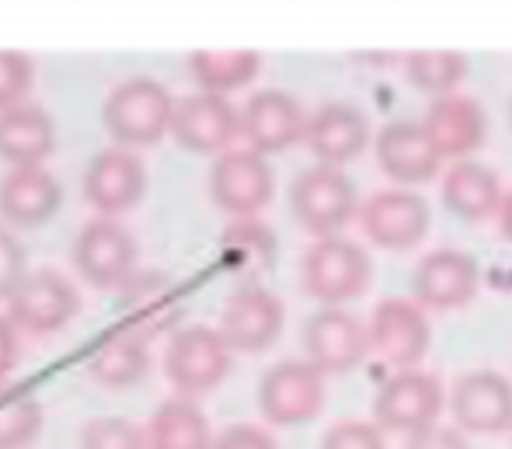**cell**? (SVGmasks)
Here are the masks:
<instances>
[{
	"label": "cell",
	"mask_w": 512,
	"mask_h": 449,
	"mask_svg": "<svg viewBox=\"0 0 512 449\" xmlns=\"http://www.w3.org/2000/svg\"><path fill=\"white\" fill-rule=\"evenodd\" d=\"M175 105L171 91L154 77H129L102 105V126L105 133L119 143L122 150L133 147H154L171 133V119H175Z\"/></svg>",
	"instance_id": "obj_1"
},
{
	"label": "cell",
	"mask_w": 512,
	"mask_h": 449,
	"mask_svg": "<svg viewBox=\"0 0 512 449\" xmlns=\"http://www.w3.org/2000/svg\"><path fill=\"white\" fill-rule=\"evenodd\" d=\"M373 279V262L349 237H321L307 248L300 262V282L307 296L321 307H342V303L363 296Z\"/></svg>",
	"instance_id": "obj_2"
},
{
	"label": "cell",
	"mask_w": 512,
	"mask_h": 449,
	"mask_svg": "<svg viewBox=\"0 0 512 449\" xmlns=\"http://www.w3.org/2000/svg\"><path fill=\"white\" fill-rule=\"evenodd\" d=\"M230 356L234 349L220 328L209 324H189V328L175 331L164 349V376L182 397H199L216 390L230 373Z\"/></svg>",
	"instance_id": "obj_3"
},
{
	"label": "cell",
	"mask_w": 512,
	"mask_h": 449,
	"mask_svg": "<svg viewBox=\"0 0 512 449\" xmlns=\"http://www.w3.org/2000/svg\"><path fill=\"white\" fill-rule=\"evenodd\" d=\"M290 209L297 223L310 234L338 237V230L356 216L359 199L356 185L345 175V168H328V164H314V168L300 171L290 185Z\"/></svg>",
	"instance_id": "obj_4"
},
{
	"label": "cell",
	"mask_w": 512,
	"mask_h": 449,
	"mask_svg": "<svg viewBox=\"0 0 512 449\" xmlns=\"http://www.w3.org/2000/svg\"><path fill=\"white\" fill-rule=\"evenodd\" d=\"M446 390L436 373L425 369H401L391 373L380 383L377 397H373V422L384 432H415L429 429L439 422V411L446 408Z\"/></svg>",
	"instance_id": "obj_5"
},
{
	"label": "cell",
	"mask_w": 512,
	"mask_h": 449,
	"mask_svg": "<svg viewBox=\"0 0 512 449\" xmlns=\"http://www.w3.org/2000/svg\"><path fill=\"white\" fill-rule=\"evenodd\" d=\"M324 408V373L307 359L276 362L258 383V411L269 425L300 429Z\"/></svg>",
	"instance_id": "obj_6"
},
{
	"label": "cell",
	"mask_w": 512,
	"mask_h": 449,
	"mask_svg": "<svg viewBox=\"0 0 512 449\" xmlns=\"http://www.w3.org/2000/svg\"><path fill=\"white\" fill-rule=\"evenodd\" d=\"M276 195V175H272L269 157L255 150H227L209 168V199L230 216L262 213Z\"/></svg>",
	"instance_id": "obj_7"
},
{
	"label": "cell",
	"mask_w": 512,
	"mask_h": 449,
	"mask_svg": "<svg viewBox=\"0 0 512 449\" xmlns=\"http://www.w3.org/2000/svg\"><path fill=\"white\" fill-rule=\"evenodd\" d=\"M453 425L474 436H499L512 429V383L499 369H471L450 390Z\"/></svg>",
	"instance_id": "obj_8"
},
{
	"label": "cell",
	"mask_w": 512,
	"mask_h": 449,
	"mask_svg": "<svg viewBox=\"0 0 512 449\" xmlns=\"http://www.w3.org/2000/svg\"><path fill=\"white\" fill-rule=\"evenodd\" d=\"M432 345V324L425 317V307L415 300H401V296H387L377 303L370 317V352H377L387 366L418 369Z\"/></svg>",
	"instance_id": "obj_9"
},
{
	"label": "cell",
	"mask_w": 512,
	"mask_h": 449,
	"mask_svg": "<svg viewBox=\"0 0 512 449\" xmlns=\"http://www.w3.org/2000/svg\"><path fill=\"white\" fill-rule=\"evenodd\" d=\"M81 310L74 282L53 269L28 272V279L18 286V293L7 300V321L25 335H49L70 324Z\"/></svg>",
	"instance_id": "obj_10"
},
{
	"label": "cell",
	"mask_w": 512,
	"mask_h": 449,
	"mask_svg": "<svg viewBox=\"0 0 512 449\" xmlns=\"http://www.w3.org/2000/svg\"><path fill=\"white\" fill-rule=\"evenodd\" d=\"M304 352L324 376H345L370 352V331L345 307H321L304 324Z\"/></svg>",
	"instance_id": "obj_11"
},
{
	"label": "cell",
	"mask_w": 512,
	"mask_h": 449,
	"mask_svg": "<svg viewBox=\"0 0 512 449\" xmlns=\"http://www.w3.org/2000/svg\"><path fill=\"white\" fill-rule=\"evenodd\" d=\"M286 324V310L272 289L241 286L227 296L220 314V335L234 352H265L279 342Z\"/></svg>",
	"instance_id": "obj_12"
},
{
	"label": "cell",
	"mask_w": 512,
	"mask_h": 449,
	"mask_svg": "<svg viewBox=\"0 0 512 449\" xmlns=\"http://www.w3.org/2000/svg\"><path fill=\"white\" fill-rule=\"evenodd\" d=\"M363 234L384 251H408L429 234V202L408 188H384L359 206Z\"/></svg>",
	"instance_id": "obj_13"
},
{
	"label": "cell",
	"mask_w": 512,
	"mask_h": 449,
	"mask_svg": "<svg viewBox=\"0 0 512 449\" xmlns=\"http://www.w3.org/2000/svg\"><path fill=\"white\" fill-rule=\"evenodd\" d=\"M74 265L84 275V282L98 289L126 286L136 272V241L122 223L98 216L84 223V230L74 241Z\"/></svg>",
	"instance_id": "obj_14"
},
{
	"label": "cell",
	"mask_w": 512,
	"mask_h": 449,
	"mask_svg": "<svg viewBox=\"0 0 512 449\" xmlns=\"http://www.w3.org/2000/svg\"><path fill=\"white\" fill-rule=\"evenodd\" d=\"M310 115L300 108V101L286 91H258L241 108V136L248 140V150L269 157L297 147L307 140Z\"/></svg>",
	"instance_id": "obj_15"
},
{
	"label": "cell",
	"mask_w": 512,
	"mask_h": 449,
	"mask_svg": "<svg viewBox=\"0 0 512 449\" xmlns=\"http://www.w3.org/2000/svg\"><path fill=\"white\" fill-rule=\"evenodd\" d=\"M171 136L189 154H227L230 143L241 136V112L220 94H189L175 105Z\"/></svg>",
	"instance_id": "obj_16"
},
{
	"label": "cell",
	"mask_w": 512,
	"mask_h": 449,
	"mask_svg": "<svg viewBox=\"0 0 512 449\" xmlns=\"http://www.w3.org/2000/svg\"><path fill=\"white\" fill-rule=\"evenodd\" d=\"M411 300L425 310H460L478 296L481 289V269L467 251L439 248L418 262L411 275Z\"/></svg>",
	"instance_id": "obj_17"
},
{
	"label": "cell",
	"mask_w": 512,
	"mask_h": 449,
	"mask_svg": "<svg viewBox=\"0 0 512 449\" xmlns=\"http://www.w3.org/2000/svg\"><path fill=\"white\" fill-rule=\"evenodd\" d=\"M373 150H377L380 171L398 185H425L443 168V154L422 122H387L373 140Z\"/></svg>",
	"instance_id": "obj_18"
},
{
	"label": "cell",
	"mask_w": 512,
	"mask_h": 449,
	"mask_svg": "<svg viewBox=\"0 0 512 449\" xmlns=\"http://www.w3.org/2000/svg\"><path fill=\"white\" fill-rule=\"evenodd\" d=\"M143 188H147V171L143 161L133 150H102L95 161L88 164L81 178V192L84 202L91 209H98L102 216L112 213H126L136 202L143 199Z\"/></svg>",
	"instance_id": "obj_19"
},
{
	"label": "cell",
	"mask_w": 512,
	"mask_h": 449,
	"mask_svg": "<svg viewBox=\"0 0 512 449\" xmlns=\"http://www.w3.org/2000/svg\"><path fill=\"white\" fill-rule=\"evenodd\" d=\"M307 147L317 157V164L345 168L370 147V122L359 108L345 101H328L307 122Z\"/></svg>",
	"instance_id": "obj_20"
},
{
	"label": "cell",
	"mask_w": 512,
	"mask_h": 449,
	"mask_svg": "<svg viewBox=\"0 0 512 449\" xmlns=\"http://www.w3.org/2000/svg\"><path fill=\"white\" fill-rule=\"evenodd\" d=\"M425 133L432 136L436 150L453 161H471L474 150L485 143L488 133V119L485 108L478 105L467 94H446V98H436L425 112Z\"/></svg>",
	"instance_id": "obj_21"
},
{
	"label": "cell",
	"mask_w": 512,
	"mask_h": 449,
	"mask_svg": "<svg viewBox=\"0 0 512 449\" xmlns=\"http://www.w3.org/2000/svg\"><path fill=\"white\" fill-rule=\"evenodd\" d=\"M63 202L60 181L46 168H11L0 178V216L11 227H39Z\"/></svg>",
	"instance_id": "obj_22"
},
{
	"label": "cell",
	"mask_w": 512,
	"mask_h": 449,
	"mask_svg": "<svg viewBox=\"0 0 512 449\" xmlns=\"http://www.w3.org/2000/svg\"><path fill=\"white\" fill-rule=\"evenodd\" d=\"M56 150V126L46 108L14 105L0 112V157L11 168H42Z\"/></svg>",
	"instance_id": "obj_23"
},
{
	"label": "cell",
	"mask_w": 512,
	"mask_h": 449,
	"mask_svg": "<svg viewBox=\"0 0 512 449\" xmlns=\"http://www.w3.org/2000/svg\"><path fill=\"white\" fill-rule=\"evenodd\" d=\"M502 181L488 164L481 161H457L443 175V202L460 220H485L499 213L502 206Z\"/></svg>",
	"instance_id": "obj_24"
},
{
	"label": "cell",
	"mask_w": 512,
	"mask_h": 449,
	"mask_svg": "<svg viewBox=\"0 0 512 449\" xmlns=\"http://www.w3.org/2000/svg\"><path fill=\"white\" fill-rule=\"evenodd\" d=\"M88 369L105 387H133L150 369V342L140 328H122L105 335L88 359Z\"/></svg>",
	"instance_id": "obj_25"
},
{
	"label": "cell",
	"mask_w": 512,
	"mask_h": 449,
	"mask_svg": "<svg viewBox=\"0 0 512 449\" xmlns=\"http://www.w3.org/2000/svg\"><path fill=\"white\" fill-rule=\"evenodd\" d=\"M150 449H213L216 436L209 429V418L189 397H171L150 415L147 422Z\"/></svg>",
	"instance_id": "obj_26"
},
{
	"label": "cell",
	"mask_w": 512,
	"mask_h": 449,
	"mask_svg": "<svg viewBox=\"0 0 512 449\" xmlns=\"http://www.w3.org/2000/svg\"><path fill=\"white\" fill-rule=\"evenodd\" d=\"M262 70V56L255 49H196L189 53V74L203 94H227L248 88Z\"/></svg>",
	"instance_id": "obj_27"
},
{
	"label": "cell",
	"mask_w": 512,
	"mask_h": 449,
	"mask_svg": "<svg viewBox=\"0 0 512 449\" xmlns=\"http://www.w3.org/2000/svg\"><path fill=\"white\" fill-rule=\"evenodd\" d=\"M405 74L411 88L432 94V101H436L446 94H457L460 81L467 77V60L450 49H415L405 56Z\"/></svg>",
	"instance_id": "obj_28"
},
{
	"label": "cell",
	"mask_w": 512,
	"mask_h": 449,
	"mask_svg": "<svg viewBox=\"0 0 512 449\" xmlns=\"http://www.w3.org/2000/svg\"><path fill=\"white\" fill-rule=\"evenodd\" d=\"M42 432V404L28 390L0 397V449H28Z\"/></svg>",
	"instance_id": "obj_29"
},
{
	"label": "cell",
	"mask_w": 512,
	"mask_h": 449,
	"mask_svg": "<svg viewBox=\"0 0 512 449\" xmlns=\"http://www.w3.org/2000/svg\"><path fill=\"white\" fill-rule=\"evenodd\" d=\"M81 449H150L147 429L133 425L129 418H91L81 425Z\"/></svg>",
	"instance_id": "obj_30"
},
{
	"label": "cell",
	"mask_w": 512,
	"mask_h": 449,
	"mask_svg": "<svg viewBox=\"0 0 512 449\" xmlns=\"http://www.w3.org/2000/svg\"><path fill=\"white\" fill-rule=\"evenodd\" d=\"M35 67L18 49H0V112L14 105H25V94L32 91Z\"/></svg>",
	"instance_id": "obj_31"
},
{
	"label": "cell",
	"mask_w": 512,
	"mask_h": 449,
	"mask_svg": "<svg viewBox=\"0 0 512 449\" xmlns=\"http://www.w3.org/2000/svg\"><path fill=\"white\" fill-rule=\"evenodd\" d=\"M25 279H28L25 244H21L7 227H0V300L4 303L11 300Z\"/></svg>",
	"instance_id": "obj_32"
},
{
	"label": "cell",
	"mask_w": 512,
	"mask_h": 449,
	"mask_svg": "<svg viewBox=\"0 0 512 449\" xmlns=\"http://www.w3.org/2000/svg\"><path fill=\"white\" fill-rule=\"evenodd\" d=\"M321 449H387L384 429L377 422H338L324 432Z\"/></svg>",
	"instance_id": "obj_33"
},
{
	"label": "cell",
	"mask_w": 512,
	"mask_h": 449,
	"mask_svg": "<svg viewBox=\"0 0 512 449\" xmlns=\"http://www.w3.org/2000/svg\"><path fill=\"white\" fill-rule=\"evenodd\" d=\"M405 449H471L464 439V432L457 429V425H429V429L415 432V436H408Z\"/></svg>",
	"instance_id": "obj_34"
},
{
	"label": "cell",
	"mask_w": 512,
	"mask_h": 449,
	"mask_svg": "<svg viewBox=\"0 0 512 449\" xmlns=\"http://www.w3.org/2000/svg\"><path fill=\"white\" fill-rule=\"evenodd\" d=\"M213 449H279L276 439L258 425H230L216 436Z\"/></svg>",
	"instance_id": "obj_35"
},
{
	"label": "cell",
	"mask_w": 512,
	"mask_h": 449,
	"mask_svg": "<svg viewBox=\"0 0 512 449\" xmlns=\"http://www.w3.org/2000/svg\"><path fill=\"white\" fill-rule=\"evenodd\" d=\"M14 362H18V328L4 314L0 317V380L11 373Z\"/></svg>",
	"instance_id": "obj_36"
},
{
	"label": "cell",
	"mask_w": 512,
	"mask_h": 449,
	"mask_svg": "<svg viewBox=\"0 0 512 449\" xmlns=\"http://www.w3.org/2000/svg\"><path fill=\"white\" fill-rule=\"evenodd\" d=\"M499 230H502V237L512 244V192L502 199V206H499Z\"/></svg>",
	"instance_id": "obj_37"
}]
</instances>
